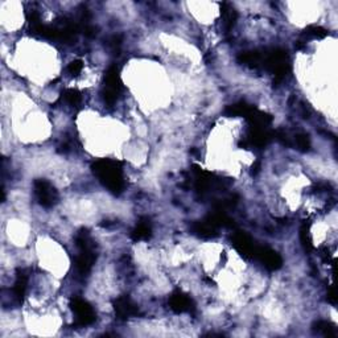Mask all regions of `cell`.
Listing matches in <instances>:
<instances>
[{
	"label": "cell",
	"mask_w": 338,
	"mask_h": 338,
	"mask_svg": "<svg viewBox=\"0 0 338 338\" xmlns=\"http://www.w3.org/2000/svg\"><path fill=\"white\" fill-rule=\"evenodd\" d=\"M300 242L303 244L304 250L307 251V253H310L313 249L312 244V239H310V234H309V228H308L307 224H303L300 229Z\"/></svg>",
	"instance_id": "obj_21"
},
{
	"label": "cell",
	"mask_w": 338,
	"mask_h": 338,
	"mask_svg": "<svg viewBox=\"0 0 338 338\" xmlns=\"http://www.w3.org/2000/svg\"><path fill=\"white\" fill-rule=\"evenodd\" d=\"M72 309H73L74 314H76V324L79 326L90 325L95 321V313L93 310L92 305L87 301L79 299V297H74L72 300Z\"/></svg>",
	"instance_id": "obj_4"
},
{
	"label": "cell",
	"mask_w": 338,
	"mask_h": 338,
	"mask_svg": "<svg viewBox=\"0 0 338 338\" xmlns=\"http://www.w3.org/2000/svg\"><path fill=\"white\" fill-rule=\"evenodd\" d=\"M27 285H28V278L24 274H19L16 278L15 284H13V295L17 299V301L21 303L27 292Z\"/></svg>",
	"instance_id": "obj_17"
},
{
	"label": "cell",
	"mask_w": 338,
	"mask_h": 338,
	"mask_svg": "<svg viewBox=\"0 0 338 338\" xmlns=\"http://www.w3.org/2000/svg\"><path fill=\"white\" fill-rule=\"evenodd\" d=\"M271 139V133L268 130H255L251 128L249 135V142L255 147H264Z\"/></svg>",
	"instance_id": "obj_15"
},
{
	"label": "cell",
	"mask_w": 338,
	"mask_h": 338,
	"mask_svg": "<svg viewBox=\"0 0 338 338\" xmlns=\"http://www.w3.org/2000/svg\"><path fill=\"white\" fill-rule=\"evenodd\" d=\"M233 246L244 258H254L255 256L256 246L254 244L253 239L244 231L234 233V235H233Z\"/></svg>",
	"instance_id": "obj_7"
},
{
	"label": "cell",
	"mask_w": 338,
	"mask_h": 338,
	"mask_svg": "<svg viewBox=\"0 0 338 338\" xmlns=\"http://www.w3.org/2000/svg\"><path fill=\"white\" fill-rule=\"evenodd\" d=\"M190 230L193 231V234H196L197 237L201 238H212L217 235V228L213 226L206 218L204 221L193 222L192 226H190Z\"/></svg>",
	"instance_id": "obj_12"
},
{
	"label": "cell",
	"mask_w": 338,
	"mask_h": 338,
	"mask_svg": "<svg viewBox=\"0 0 338 338\" xmlns=\"http://www.w3.org/2000/svg\"><path fill=\"white\" fill-rule=\"evenodd\" d=\"M122 90V81H120L119 69L115 65L108 67L104 76V88L102 92L104 103L114 104L117 102L119 93Z\"/></svg>",
	"instance_id": "obj_3"
},
{
	"label": "cell",
	"mask_w": 338,
	"mask_h": 338,
	"mask_svg": "<svg viewBox=\"0 0 338 338\" xmlns=\"http://www.w3.org/2000/svg\"><path fill=\"white\" fill-rule=\"evenodd\" d=\"M120 44H122V37H120V36H114V37L110 40V45L114 48V49L119 48Z\"/></svg>",
	"instance_id": "obj_26"
},
{
	"label": "cell",
	"mask_w": 338,
	"mask_h": 338,
	"mask_svg": "<svg viewBox=\"0 0 338 338\" xmlns=\"http://www.w3.org/2000/svg\"><path fill=\"white\" fill-rule=\"evenodd\" d=\"M240 63H244V65H249V66H258L259 63H262L263 61V53L260 52H244L238 57Z\"/></svg>",
	"instance_id": "obj_18"
},
{
	"label": "cell",
	"mask_w": 338,
	"mask_h": 338,
	"mask_svg": "<svg viewBox=\"0 0 338 338\" xmlns=\"http://www.w3.org/2000/svg\"><path fill=\"white\" fill-rule=\"evenodd\" d=\"M152 235V229L151 224H149L148 219H142L139 223L136 224V228L133 229L132 233H131V237L133 240H146L148 239Z\"/></svg>",
	"instance_id": "obj_14"
},
{
	"label": "cell",
	"mask_w": 338,
	"mask_h": 338,
	"mask_svg": "<svg viewBox=\"0 0 338 338\" xmlns=\"http://www.w3.org/2000/svg\"><path fill=\"white\" fill-rule=\"evenodd\" d=\"M93 173L98 177L103 187L107 188L111 193L119 194L124 188L123 169L122 163L110 159H101L93 163Z\"/></svg>",
	"instance_id": "obj_1"
},
{
	"label": "cell",
	"mask_w": 338,
	"mask_h": 338,
	"mask_svg": "<svg viewBox=\"0 0 338 338\" xmlns=\"http://www.w3.org/2000/svg\"><path fill=\"white\" fill-rule=\"evenodd\" d=\"M62 99L65 102H67L69 104L76 106V104H78L79 101H81V93H79L78 90H76V88H66V90L62 93Z\"/></svg>",
	"instance_id": "obj_22"
},
{
	"label": "cell",
	"mask_w": 338,
	"mask_h": 338,
	"mask_svg": "<svg viewBox=\"0 0 338 338\" xmlns=\"http://www.w3.org/2000/svg\"><path fill=\"white\" fill-rule=\"evenodd\" d=\"M313 332L319 333V334L324 335L328 338H335L338 335L337 328L329 321H317L312 325Z\"/></svg>",
	"instance_id": "obj_16"
},
{
	"label": "cell",
	"mask_w": 338,
	"mask_h": 338,
	"mask_svg": "<svg viewBox=\"0 0 338 338\" xmlns=\"http://www.w3.org/2000/svg\"><path fill=\"white\" fill-rule=\"evenodd\" d=\"M328 301L333 305L337 304V294H335V288L333 285L328 289Z\"/></svg>",
	"instance_id": "obj_25"
},
{
	"label": "cell",
	"mask_w": 338,
	"mask_h": 338,
	"mask_svg": "<svg viewBox=\"0 0 338 338\" xmlns=\"http://www.w3.org/2000/svg\"><path fill=\"white\" fill-rule=\"evenodd\" d=\"M254 258L260 260L264 264L265 268L269 269V271H278L283 265L281 256L276 251L272 250V249H268V247H256Z\"/></svg>",
	"instance_id": "obj_6"
},
{
	"label": "cell",
	"mask_w": 338,
	"mask_h": 338,
	"mask_svg": "<svg viewBox=\"0 0 338 338\" xmlns=\"http://www.w3.org/2000/svg\"><path fill=\"white\" fill-rule=\"evenodd\" d=\"M114 310L117 317L120 320H128L139 313L138 307L127 296L119 297L114 301Z\"/></svg>",
	"instance_id": "obj_8"
},
{
	"label": "cell",
	"mask_w": 338,
	"mask_h": 338,
	"mask_svg": "<svg viewBox=\"0 0 338 338\" xmlns=\"http://www.w3.org/2000/svg\"><path fill=\"white\" fill-rule=\"evenodd\" d=\"M169 307L176 313H185L193 309V303L187 295H184L180 291H176L169 297Z\"/></svg>",
	"instance_id": "obj_9"
},
{
	"label": "cell",
	"mask_w": 338,
	"mask_h": 338,
	"mask_svg": "<svg viewBox=\"0 0 338 338\" xmlns=\"http://www.w3.org/2000/svg\"><path fill=\"white\" fill-rule=\"evenodd\" d=\"M222 17H223L224 20V26H226V28L230 29L231 27L235 24V20H237V12H235V10L230 6V4L224 3L223 6H222Z\"/></svg>",
	"instance_id": "obj_19"
},
{
	"label": "cell",
	"mask_w": 338,
	"mask_h": 338,
	"mask_svg": "<svg viewBox=\"0 0 338 338\" xmlns=\"http://www.w3.org/2000/svg\"><path fill=\"white\" fill-rule=\"evenodd\" d=\"M246 119L249 120L251 128H255V130H268L269 124L272 122L271 115L265 114V112L255 107L253 108V111L249 114Z\"/></svg>",
	"instance_id": "obj_10"
},
{
	"label": "cell",
	"mask_w": 338,
	"mask_h": 338,
	"mask_svg": "<svg viewBox=\"0 0 338 338\" xmlns=\"http://www.w3.org/2000/svg\"><path fill=\"white\" fill-rule=\"evenodd\" d=\"M295 143H296L297 148L300 149L301 152H307L310 148V140L309 136L305 135V133H297L295 136Z\"/></svg>",
	"instance_id": "obj_23"
},
{
	"label": "cell",
	"mask_w": 338,
	"mask_h": 338,
	"mask_svg": "<svg viewBox=\"0 0 338 338\" xmlns=\"http://www.w3.org/2000/svg\"><path fill=\"white\" fill-rule=\"evenodd\" d=\"M35 194L38 204L44 206V208H51V206H53L58 198L56 189L45 180L35 181Z\"/></svg>",
	"instance_id": "obj_5"
},
{
	"label": "cell",
	"mask_w": 338,
	"mask_h": 338,
	"mask_svg": "<svg viewBox=\"0 0 338 338\" xmlns=\"http://www.w3.org/2000/svg\"><path fill=\"white\" fill-rule=\"evenodd\" d=\"M95 262V254L93 249H86V250H79V255L77 256L76 265L79 274L86 275L90 272L93 264Z\"/></svg>",
	"instance_id": "obj_11"
},
{
	"label": "cell",
	"mask_w": 338,
	"mask_h": 338,
	"mask_svg": "<svg viewBox=\"0 0 338 338\" xmlns=\"http://www.w3.org/2000/svg\"><path fill=\"white\" fill-rule=\"evenodd\" d=\"M328 35V31L320 26H310L304 31L303 36L307 38H324Z\"/></svg>",
	"instance_id": "obj_20"
},
{
	"label": "cell",
	"mask_w": 338,
	"mask_h": 338,
	"mask_svg": "<svg viewBox=\"0 0 338 338\" xmlns=\"http://www.w3.org/2000/svg\"><path fill=\"white\" fill-rule=\"evenodd\" d=\"M253 106L247 104L246 102H238V103L230 104L228 108L224 110V114L228 117H244L247 118L251 111H253Z\"/></svg>",
	"instance_id": "obj_13"
},
{
	"label": "cell",
	"mask_w": 338,
	"mask_h": 338,
	"mask_svg": "<svg viewBox=\"0 0 338 338\" xmlns=\"http://www.w3.org/2000/svg\"><path fill=\"white\" fill-rule=\"evenodd\" d=\"M83 69V62L81 60H74L69 63L67 66V72H69L72 76H78Z\"/></svg>",
	"instance_id": "obj_24"
},
{
	"label": "cell",
	"mask_w": 338,
	"mask_h": 338,
	"mask_svg": "<svg viewBox=\"0 0 338 338\" xmlns=\"http://www.w3.org/2000/svg\"><path fill=\"white\" fill-rule=\"evenodd\" d=\"M267 70H269L276 81H280L289 72V62H288V54L283 49H271V51L263 53V61Z\"/></svg>",
	"instance_id": "obj_2"
}]
</instances>
